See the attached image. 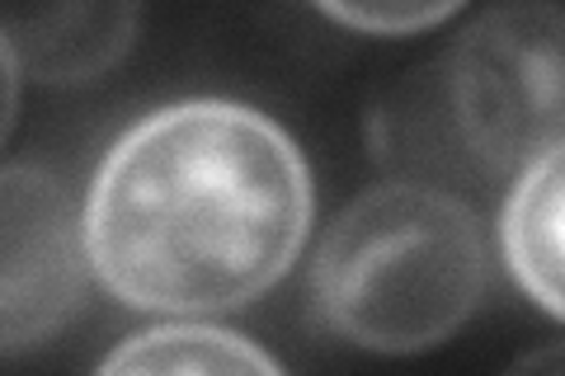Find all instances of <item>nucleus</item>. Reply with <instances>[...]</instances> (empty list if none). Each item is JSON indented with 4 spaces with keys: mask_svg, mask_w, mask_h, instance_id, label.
<instances>
[{
    "mask_svg": "<svg viewBox=\"0 0 565 376\" xmlns=\"http://www.w3.org/2000/svg\"><path fill=\"white\" fill-rule=\"evenodd\" d=\"M76 193L43 165H0V357L52 344L90 301Z\"/></svg>",
    "mask_w": 565,
    "mask_h": 376,
    "instance_id": "20e7f679",
    "label": "nucleus"
},
{
    "mask_svg": "<svg viewBox=\"0 0 565 376\" xmlns=\"http://www.w3.org/2000/svg\"><path fill=\"white\" fill-rule=\"evenodd\" d=\"M137 6H20L0 10V29L24 76L43 85H81L128 57Z\"/></svg>",
    "mask_w": 565,
    "mask_h": 376,
    "instance_id": "39448f33",
    "label": "nucleus"
},
{
    "mask_svg": "<svg viewBox=\"0 0 565 376\" xmlns=\"http://www.w3.org/2000/svg\"><path fill=\"white\" fill-rule=\"evenodd\" d=\"M90 273L151 315L241 311L311 236V170L269 114L184 99L122 132L81 207Z\"/></svg>",
    "mask_w": 565,
    "mask_h": 376,
    "instance_id": "f257e3e1",
    "label": "nucleus"
},
{
    "mask_svg": "<svg viewBox=\"0 0 565 376\" xmlns=\"http://www.w3.org/2000/svg\"><path fill=\"white\" fill-rule=\"evenodd\" d=\"M490 255L481 217L424 179H386L326 226L311 259V307L363 353H429L481 311Z\"/></svg>",
    "mask_w": 565,
    "mask_h": 376,
    "instance_id": "f03ea898",
    "label": "nucleus"
},
{
    "mask_svg": "<svg viewBox=\"0 0 565 376\" xmlns=\"http://www.w3.org/2000/svg\"><path fill=\"white\" fill-rule=\"evenodd\" d=\"M20 80H24V71H20V62H14V47L6 39V29H0V147L10 141L14 118H20Z\"/></svg>",
    "mask_w": 565,
    "mask_h": 376,
    "instance_id": "1a4fd4ad",
    "label": "nucleus"
},
{
    "mask_svg": "<svg viewBox=\"0 0 565 376\" xmlns=\"http://www.w3.org/2000/svg\"><path fill=\"white\" fill-rule=\"evenodd\" d=\"M95 376H288L255 339L199 320L128 334Z\"/></svg>",
    "mask_w": 565,
    "mask_h": 376,
    "instance_id": "0eeeda50",
    "label": "nucleus"
},
{
    "mask_svg": "<svg viewBox=\"0 0 565 376\" xmlns=\"http://www.w3.org/2000/svg\"><path fill=\"white\" fill-rule=\"evenodd\" d=\"M500 245L527 301L561 320V151L514 174V189L500 212Z\"/></svg>",
    "mask_w": 565,
    "mask_h": 376,
    "instance_id": "423d86ee",
    "label": "nucleus"
},
{
    "mask_svg": "<svg viewBox=\"0 0 565 376\" xmlns=\"http://www.w3.org/2000/svg\"><path fill=\"white\" fill-rule=\"evenodd\" d=\"M321 14L330 24L353 29V33H367V39H411V33L424 29H438L457 14V0H401V6H321Z\"/></svg>",
    "mask_w": 565,
    "mask_h": 376,
    "instance_id": "6e6552de",
    "label": "nucleus"
},
{
    "mask_svg": "<svg viewBox=\"0 0 565 376\" xmlns=\"http://www.w3.org/2000/svg\"><path fill=\"white\" fill-rule=\"evenodd\" d=\"M565 20L546 0L494 6L457 33L444 95L457 147L476 170L519 174L565 151Z\"/></svg>",
    "mask_w": 565,
    "mask_h": 376,
    "instance_id": "7ed1b4c3",
    "label": "nucleus"
},
{
    "mask_svg": "<svg viewBox=\"0 0 565 376\" xmlns=\"http://www.w3.org/2000/svg\"><path fill=\"white\" fill-rule=\"evenodd\" d=\"M504 376H565V353H561V344L527 348L523 357H514V363H509Z\"/></svg>",
    "mask_w": 565,
    "mask_h": 376,
    "instance_id": "9d476101",
    "label": "nucleus"
}]
</instances>
